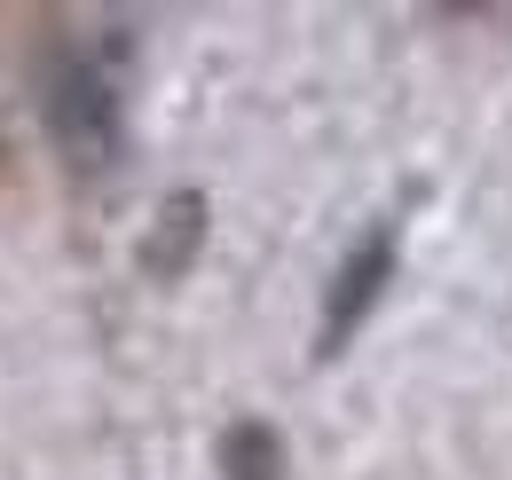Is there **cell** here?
Instances as JSON below:
<instances>
[{
    "mask_svg": "<svg viewBox=\"0 0 512 480\" xmlns=\"http://www.w3.org/2000/svg\"><path fill=\"white\" fill-rule=\"evenodd\" d=\"M48 119H56V142H64L71 158H111V142H119V119H111V79H103L95 63H64V71H56Z\"/></svg>",
    "mask_w": 512,
    "mask_h": 480,
    "instance_id": "1",
    "label": "cell"
}]
</instances>
